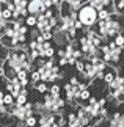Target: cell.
I'll return each instance as SVG.
<instances>
[{
	"label": "cell",
	"mask_w": 124,
	"mask_h": 127,
	"mask_svg": "<svg viewBox=\"0 0 124 127\" xmlns=\"http://www.w3.org/2000/svg\"><path fill=\"white\" fill-rule=\"evenodd\" d=\"M30 79H32L33 83H38V82L41 80V75H39V72H38V71H33L32 74H30Z\"/></svg>",
	"instance_id": "obj_5"
},
{
	"label": "cell",
	"mask_w": 124,
	"mask_h": 127,
	"mask_svg": "<svg viewBox=\"0 0 124 127\" xmlns=\"http://www.w3.org/2000/svg\"><path fill=\"white\" fill-rule=\"evenodd\" d=\"M110 127H116V126H110Z\"/></svg>",
	"instance_id": "obj_21"
},
{
	"label": "cell",
	"mask_w": 124,
	"mask_h": 127,
	"mask_svg": "<svg viewBox=\"0 0 124 127\" xmlns=\"http://www.w3.org/2000/svg\"><path fill=\"white\" fill-rule=\"evenodd\" d=\"M104 79H105V82L108 85H112L113 82H115V75L112 74V72H108V74H105V77H104Z\"/></svg>",
	"instance_id": "obj_8"
},
{
	"label": "cell",
	"mask_w": 124,
	"mask_h": 127,
	"mask_svg": "<svg viewBox=\"0 0 124 127\" xmlns=\"http://www.w3.org/2000/svg\"><path fill=\"white\" fill-rule=\"evenodd\" d=\"M25 126L27 127H36L38 126V118L36 116H30V118H27V121H25Z\"/></svg>",
	"instance_id": "obj_4"
},
{
	"label": "cell",
	"mask_w": 124,
	"mask_h": 127,
	"mask_svg": "<svg viewBox=\"0 0 124 127\" xmlns=\"http://www.w3.org/2000/svg\"><path fill=\"white\" fill-rule=\"evenodd\" d=\"M53 127H60V126H57V124H55V126H53Z\"/></svg>",
	"instance_id": "obj_20"
},
{
	"label": "cell",
	"mask_w": 124,
	"mask_h": 127,
	"mask_svg": "<svg viewBox=\"0 0 124 127\" xmlns=\"http://www.w3.org/2000/svg\"><path fill=\"white\" fill-rule=\"evenodd\" d=\"M115 44L118 47H123L124 46V36L123 35H116V38H115Z\"/></svg>",
	"instance_id": "obj_7"
},
{
	"label": "cell",
	"mask_w": 124,
	"mask_h": 127,
	"mask_svg": "<svg viewBox=\"0 0 124 127\" xmlns=\"http://www.w3.org/2000/svg\"><path fill=\"white\" fill-rule=\"evenodd\" d=\"M36 91H38V93H46V91H47V83H44V82L38 83V85H36Z\"/></svg>",
	"instance_id": "obj_6"
},
{
	"label": "cell",
	"mask_w": 124,
	"mask_h": 127,
	"mask_svg": "<svg viewBox=\"0 0 124 127\" xmlns=\"http://www.w3.org/2000/svg\"><path fill=\"white\" fill-rule=\"evenodd\" d=\"M42 38H44V41H46V42H49L53 38V35H52V32H46V33H42Z\"/></svg>",
	"instance_id": "obj_12"
},
{
	"label": "cell",
	"mask_w": 124,
	"mask_h": 127,
	"mask_svg": "<svg viewBox=\"0 0 124 127\" xmlns=\"http://www.w3.org/2000/svg\"><path fill=\"white\" fill-rule=\"evenodd\" d=\"M60 66H66L68 64V58H60V63H58Z\"/></svg>",
	"instance_id": "obj_14"
},
{
	"label": "cell",
	"mask_w": 124,
	"mask_h": 127,
	"mask_svg": "<svg viewBox=\"0 0 124 127\" xmlns=\"http://www.w3.org/2000/svg\"><path fill=\"white\" fill-rule=\"evenodd\" d=\"M5 94H6V93H3L2 90H0V105H3V99H5Z\"/></svg>",
	"instance_id": "obj_17"
},
{
	"label": "cell",
	"mask_w": 124,
	"mask_h": 127,
	"mask_svg": "<svg viewBox=\"0 0 124 127\" xmlns=\"http://www.w3.org/2000/svg\"><path fill=\"white\" fill-rule=\"evenodd\" d=\"M79 21H80L83 25L91 27L93 24L97 21L96 9H93V6H83V8H80V11H79Z\"/></svg>",
	"instance_id": "obj_1"
},
{
	"label": "cell",
	"mask_w": 124,
	"mask_h": 127,
	"mask_svg": "<svg viewBox=\"0 0 124 127\" xmlns=\"http://www.w3.org/2000/svg\"><path fill=\"white\" fill-rule=\"evenodd\" d=\"M69 83H71V86H76L79 83V80H77V77H71V80H69Z\"/></svg>",
	"instance_id": "obj_13"
},
{
	"label": "cell",
	"mask_w": 124,
	"mask_h": 127,
	"mask_svg": "<svg viewBox=\"0 0 124 127\" xmlns=\"http://www.w3.org/2000/svg\"><path fill=\"white\" fill-rule=\"evenodd\" d=\"M27 11L30 16H39V14H44L46 13V6H44V2L41 0H33V2H28L27 5Z\"/></svg>",
	"instance_id": "obj_2"
},
{
	"label": "cell",
	"mask_w": 124,
	"mask_h": 127,
	"mask_svg": "<svg viewBox=\"0 0 124 127\" xmlns=\"http://www.w3.org/2000/svg\"><path fill=\"white\" fill-rule=\"evenodd\" d=\"M107 17H108V11H105V9L99 11V14H97V19H101V21H107Z\"/></svg>",
	"instance_id": "obj_9"
},
{
	"label": "cell",
	"mask_w": 124,
	"mask_h": 127,
	"mask_svg": "<svg viewBox=\"0 0 124 127\" xmlns=\"http://www.w3.org/2000/svg\"><path fill=\"white\" fill-rule=\"evenodd\" d=\"M88 127H91V126H88Z\"/></svg>",
	"instance_id": "obj_22"
},
{
	"label": "cell",
	"mask_w": 124,
	"mask_h": 127,
	"mask_svg": "<svg viewBox=\"0 0 124 127\" xmlns=\"http://www.w3.org/2000/svg\"><path fill=\"white\" fill-rule=\"evenodd\" d=\"M104 104H105V99H101V100H99V105H101V107H102Z\"/></svg>",
	"instance_id": "obj_19"
},
{
	"label": "cell",
	"mask_w": 124,
	"mask_h": 127,
	"mask_svg": "<svg viewBox=\"0 0 124 127\" xmlns=\"http://www.w3.org/2000/svg\"><path fill=\"white\" fill-rule=\"evenodd\" d=\"M77 71H80V72L85 71V69H83V63H82V61H79V63H77Z\"/></svg>",
	"instance_id": "obj_16"
},
{
	"label": "cell",
	"mask_w": 124,
	"mask_h": 127,
	"mask_svg": "<svg viewBox=\"0 0 124 127\" xmlns=\"http://www.w3.org/2000/svg\"><path fill=\"white\" fill-rule=\"evenodd\" d=\"M58 93H60V85H53L50 88V94L55 96V97H58Z\"/></svg>",
	"instance_id": "obj_10"
},
{
	"label": "cell",
	"mask_w": 124,
	"mask_h": 127,
	"mask_svg": "<svg viewBox=\"0 0 124 127\" xmlns=\"http://www.w3.org/2000/svg\"><path fill=\"white\" fill-rule=\"evenodd\" d=\"M90 104L91 105H96V99H94V97H91V99H90Z\"/></svg>",
	"instance_id": "obj_18"
},
{
	"label": "cell",
	"mask_w": 124,
	"mask_h": 127,
	"mask_svg": "<svg viewBox=\"0 0 124 127\" xmlns=\"http://www.w3.org/2000/svg\"><path fill=\"white\" fill-rule=\"evenodd\" d=\"M38 24V17L36 16H27L25 17V25L27 27H36Z\"/></svg>",
	"instance_id": "obj_3"
},
{
	"label": "cell",
	"mask_w": 124,
	"mask_h": 127,
	"mask_svg": "<svg viewBox=\"0 0 124 127\" xmlns=\"http://www.w3.org/2000/svg\"><path fill=\"white\" fill-rule=\"evenodd\" d=\"M74 27H76V28H82V27H83V24H82V22H80V21L77 19V21L74 22Z\"/></svg>",
	"instance_id": "obj_15"
},
{
	"label": "cell",
	"mask_w": 124,
	"mask_h": 127,
	"mask_svg": "<svg viewBox=\"0 0 124 127\" xmlns=\"http://www.w3.org/2000/svg\"><path fill=\"white\" fill-rule=\"evenodd\" d=\"M90 96H91V93L88 91V90H83V91H80V99H90Z\"/></svg>",
	"instance_id": "obj_11"
}]
</instances>
